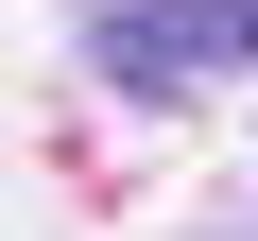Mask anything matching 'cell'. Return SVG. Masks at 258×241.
<instances>
[{
  "instance_id": "obj_1",
  "label": "cell",
  "mask_w": 258,
  "mask_h": 241,
  "mask_svg": "<svg viewBox=\"0 0 258 241\" xmlns=\"http://www.w3.org/2000/svg\"><path fill=\"white\" fill-rule=\"evenodd\" d=\"M103 86H138V103H189L207 69H258V0H103Z\"/></svg>"
}]
</instances>
